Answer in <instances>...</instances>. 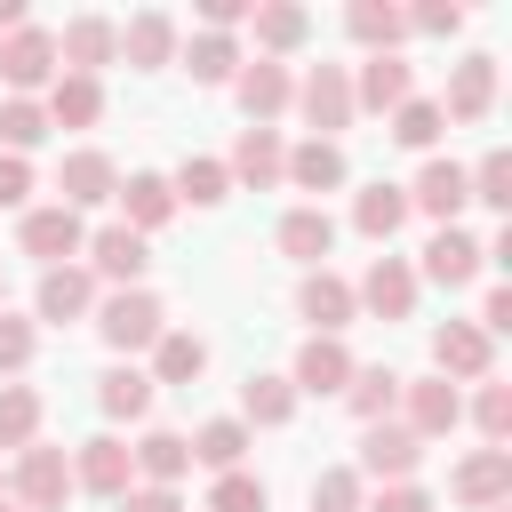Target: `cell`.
Instances as JSON below:
<instances>
[{
    "label": "cell",
    "mask_w": 512,
    "mask_h": 512,
    "mask_svg": "<svg viewBox=\"0 0 512 512\" xmlns=\"http://www.w3.org/2000/svg\"><path fill=\"white\" fill-rule=\"evenodd\" d=\"M96 336L120 352V360H136V352H152L160 336H168V304L152 296V288H112V296H96Z\"/></svg>",
    "instance_id": "cell-1"
},
{
    "label": "cell",
    "mask_w": 512,
    "mask_h": 512,
    "mask_svg": "<svg viewBox=\"0 0 512 512\" xmlns=\"http://www.w3.org/2000/svg\"><path fill=\"white\" fill-rule=\"evenodd\" d=\"M80 488H72V456L64 448H48V440H32V448H16V472H8V504H24V512H64Z\"/></svg>",
    "instance_id": "cell-2"
},
{
    "label": "cell",
    "mask_w": 512,
    "mask_h": 512,
    "mask_svg": "<svg viewBox=\"0 0 512 512\" xmlns=\"http://www.w3.org/2000/svg\"><path fill=\"white\" fill-rule=\"evenodd\" d=\"M296 112H304V128H312L320 144H336V136L360 120V104H352V64H312V72L296 80Z\"/></svg>",
    "instance_id": "cell-3"
},
{
    "label": "cell",
    "mask_w": 512,
    "mask_h": 512,
    "mask_svg": "<svg viewBox=\"0 0 512 512\" xmlns=\"http://www.w3.org/2000/svg\"><path fill=\"white\" fill-rule=\"evenodd\" d=\"M416 296H424V280L408 256H368V272L352 280V304L376 320H416Z\"/></svg>",
    "instance_id": "cell-4"
},
{
    "label": "cell",
    "mask_w": 512,
    "mask_h": 512,
    "mask_svg": "<svg viewBox=\"0 0 512 512\" xmlns=\"http://www.w3.org/2000/svg\"><path fill=\"white\" fill-rule=\"evenodd\" d=\"M16 248L48 272V264H72L80 248H88V224L64 208V200H48V208H24V224H16Z\"/></svg>",
    "instance_id": "cell-5"
},
{
    "label": "cell",
    "mask_w": 512,
    "mask_h": 512,
    "mask_svg": "<svg viewBox=\"0 0 512 512\" xmlns=\"http://www.w3.org/2000/svg\"><path fill=\"white\" fill-rule=\"evenodd\" d=\"M480 272H488V256L464 224H432V240L416 248V280H432V288H472Z\"/></svg>",
    "instance_id": "cell-6"
},
{
    "label": "cell",
    "mask_w": 512,
    "mask_h": 512,
    "mask_svg": "<svg viewBox=\"0 0 512 512\" xmlns=\"http://www.w3.org/2000/svg\"><path fill=\"white\" fill-rule=\"evenodd\" d=\"M72 488H88V496L120 504V496L136 488V456H128V440H120V432L80 440V448H72Z\"/></svg>",
    "instance_id": "cell-7"
},
{
    "label": "cell",
    "mask_w": 512,
    "mask_h": 512,
    "mask_svg": "<svg viewBox=\"0 0 512 512\" xmlns=\"http://www.w3.org/2000/svg\"><path fill=\"white\" fill-rule=\"evenodd\" d=\"M0 80H8V96H48V80H56V32L48 24H16L0 40Z\"/></svg>",
    "instance_id": "cell-8"
},
{
    "label": "cell",
    "mask_w": 512,
    "mask_h": 512,
    "mask_svg": "<svg viewBox=\"0 0 512 512\" xmlns=\"http://www.w3.org/2000/svg\"><path fill=\"white\" fill-rule=\"evenodd\" d=\"M432 376H448V384H488V376H496V344H488L472 320H440V328H432Z\"/></svg>",
    "instance_id": "cell-9"
},
{
    "label": "cell",
    "mask_w": 512,
    "mask_h": 512,
    "mask_svg": "<svg viewBox=\"0 0 512 512\" xmlns=\"http://www.w3.org/2000/svg\"><path fill=\"white\" fill-rule=\"evenodd\" d=\"M416 464H424V440L408 432V424H360V480H376V488H392V480H416Z\"/></svg>",
    "instance_id": "cell-10"
},
{
    "label": "cell",
    "mask_w": 512,
    "mask_h": 512,
    "mask_svg": "<svg viewBox=\"0 0 512 512\" xmlns=\"http://www.w3.org/2000/svg\"><path fill=\"white\" fill-rule=\"evenodd\" d=\"M80 256H88V272L112 280V288H144V272H152V240H136L128 224H96Z\"/></svg>",
    "instance_id": "cell-11"
},
{
    "label": "cell",
    "mask_w": 512,
    "mask_h": 512,
    "mask_svg": "<svg viewBox=\"0 0 512 512\" xmlns=\"http://www.w3.org/2000/svg\"><path fill=\"white\" fill-rule=\"evenodd\" d=\"M104 64H120V24H112V16H72V24L56 32V72L104 80Z\"/></svg>",
    "instance_id": "cell-12"
},
{
    "label": "cell",
    "mask_w": 512,
    "mask_h": 512,
    "mask_svg": "<svg viewBox=\"0 0 512 512\" xmlns=\"http://www.w3.org/2000/svg\"><path fill=\"white\" fill-rule=\"evenodd\" d=\"M432 104H440V120H464V128L488 120L496 112V56L472 48L464 64H448V96H432Z\"/></svg>",
    "instance_id": "cell-13"
},
{
    "label": "cell",
    "mask_w": 512,
    "mask_h": 512,
    "mask_svg": "<svg viewBox=\"0 0 512 512\" xmlns=\"http://www.w3.org/2000/svg\"><path fill=\"white\" fill-rule=\"evenodd\" d=\"M88 312H96V272H88V264H48L40 288H32V320L72 328V320H88Z\"/></svg>",
    "instance_id": "cell-14"
},
{
    "label": "cell",
    "mask_w": 512,
    "mask_h": 512,
    "mask_svg": "<svg viewBox=\"0 0 512 512\" xmlns=\"http://www.w3.org/2000/svg\"><path fill=\"white\" fill-rule=\"evenodd\" d=\"M296 320H312V336H344L352 320H360V304H352V280L344 272H304L296 280Z\"/></svg>",
    "instance_id": "cell-15"
},
{
    "label": "cell",
    "mask_w": 512,
    "mask_h": 512,
    "mask_svg": "<svg viewBox=\"0 0 512 512\" xmlns=\"http://www.w3.org/2000/svg\"><path fill=\"white\" fill-rule=\"evenodd\" d=\"M400 408H408V432L416 440H440L464 424V392L448 376H400Z\"/></svg>",
    "instance_id": "cell-16"
},
{
    "label": "cell",
    "mask_w": 512,
    "mask_h": 512,
    "mask_svg": "<svg viewBox=\"0 0 512 512\" xmlns=\"http://www.w3.org/2000/svg\"><path fill=\"white\" fill-rule=\"evenodd\" d=\"M448 496H456V504H472V512L512 504V448H472V456L448 472Z\"/></svg>",
    "instance_id": "cell-17"
},
{
    "label": "cell",
    "mask_w": 512,
    "mask_h": 512,
    "mask_svg": "<svg viewBox=\"0 0 512 512\" xmlns=\"http://www.w3.org/2000/svg\"><path fill=\"white\" fill-rule=\"evenodd\" d=\"M232 96H240L248 128H272V120H280V112L296 104V80H288V64L256 56V64H240V72H232Z\"/></svg>",
    "instance_id": "cell-18"
},
{
    "label": "cell",
    "mask_w": 512,
    "mask_h": 512,
    "mask_svg": "<svg viewBox=\"0 0 512 512\" xmlns=\"http://www.w3.org/2000/svg\"><path fill=\"white\" fill-rule=\"evenodd\" d=\"M120 192V168H112V152H96V144H80V152H64V168H56V200L80 216V208H104Z\"/></svg>",
    "instance_id": "cell-19"
},
{
    "label": "cell",
    "mask_w": 512,
    "mask_h": 512,
    "mask_svg": "<svg viewBox=\"0 0 512 512\" xmlns=\"http://www.w3.org/2000/svg\"><path fill=\"white\" fill-rule=\"evenodd\" d=\"M176 48H184V32H176V16H168V8H136V16L120 24V64H136V72L176 64Z\"/></svg>",
    "instance_id": "cell-20"
},
{
    "label": "cell",
    "mask_w": 512,
    "mask_h": 512,
    "mask_svg": "<svg viewBox=\"0 0 512 512\" xmlns=\"http://www.w3.org/2000/svg\"><path fill=\"white\" fill-rule=\"evenodd\" d=\"M224 176H232V184H248V192H272V184L288 176V144H280V128H240V136H232Z\"/></svg>",
    "instance_id": "cell-21"
},
{
    "label": "cell",
    "mask_w": 512,
    "mask_h": 512,
    "mask_svg": "<svg viewBox=\"0 0 512 512\" xmlns=\"http://www.w3.org/2000/svg\"><path fill=\"white\" fill-rule=\"evenodd\" d=\"M464 168L456 160H440V152H424V168H416V184H408V216H432V224H456L464 216Z\"/></svg>",
    "instance_id": "cell-22"
},
{
    "label": "cell",
    "mask_w": 512,
    "mask_h": 512,
    "mask_svg": "<svg viewBox=\"0 0 512 512\" xmlns=\"http://www.w3.org/2000/svg\"><path fill=\"white\" fill-rule=\"evenodd\" d=\"M272 248H280V256H296L304 272H320V264H328V248H336V216H328L320 200H304V208H288V216L272 224Z\"/></svg>",
    "instance_id": "cell-23"
},
{
    "label": "cell",
    "mask_w": 512,
    "mask_h": 512,
    "mask_svg": "<svg viewBox=\"0 0 512 512\" xmlns=\"http://www.w3.org/2000/svg\"><path fill=\"white\" fill-rule=\"evenodd\" d=\"M352 352H344V336H304V352H296V368H288V384H296V400L304 392H320V400H336L344 384H352Z\"/></svg>",
    "instance_id": "cell-24"
},
{
    "label": "cell",
    "mask_w": 512,
    "mask_h": 512,
    "mask_svg": "<svg viewBox=\"0 0 512 512\" xmlns=\"http://www.w3.org/2000/svg\"><path fill=\"white\" fill-rule=\"evenodd\" d=\"M408 96H416L408 56H360V64H352V104H360V112H400Z\"/></svg>",
    "instance_id": "cell-25"
},
{
    "label": "cell",
    "mask_w": 512,
    "mask_h": 512,
    "mask_svg": "<svg viewBox=\"0 0 512 512\" xmlns=\"http://www.w3.org/2000/svg\"><path fill=\"white\" fill-rule=\"evenodd\" d=\"M112 200H120V224H128L136 240H152V232L176 216V192H168V176H160V168H136V176H120V192H112Z\"/></svg>",
    "instance_id": "cell-26"
},
{
    "label": "cell",
    "mask_w": 512,
    "mask_h": 512,
    "mask_svg": "<svg viewBox=\"0 0 512 512\" xmlns=\"http://www.w3.org/2000/svg\"><path fill=\"white\" fill-rule=\"evenodd\" d=\"M40 112H48V128H96V120H104V80H88V72H56L48 96H40Z\"/></svg>",
    "instance_id": "cell-27"
},
{
    "label": "cell",
    "mask_w": 512,
    "mask_h": 512,
    "mask_svg": "<svg viewBox=\"0 0 512 512\" xmlns=\"http://www.w3.org/2000/svg\"><path fill=\"white\" fill-rule=\"evenodd\" d=\"M152 376L136 368V360H112L104 376H96V408H104V424H136V416H152Z\"/></svg>",
    "instance_id": "cell-28"
},
{
    "label": "cell",
    "mask_w": 512,
    "mask_h": 512,
    "mask_svg": "<svg viewBox=\"0 0 512 512\" xmlns=\"http://www.w3.org/2000/svg\"><path fill=\"white\" fill-rule=\"evenodd\" d=\"M344 176H352L344 144H320V136L288 144V176H280V184H296V192H344Z\"/></svg>",
    "instance_id": "cell-29"
},
{
    "label": "cell",
    "mask_w": 512,
    "mask_h": 512,
    "mask_svg": "<svg viewBox=\"0 0 512 512\" xmlns=\"http://www.w3.org/2000/svg\"><path fill=\"white\" fill-rule=\"evenodd\" d=\"M400 224H408V184H384V176H376V184H360V192H352V232H360V240H376V248H384Z\"/></svg>",
    "instance_id": "cell-30"
},
{
    "label": "cell",
    "mask_w": 512,
    "mask_h": 512,
    "mask_svg": "<svg viewBox=\"0 0 512 512\" xmlns=\"http://www.w3.org/2000/svg\"><path fill=\"white\" fill-rule=\"evenodd\" d=\"M360 424H392V408H400V368L392 360H368V368H352V384L336 392Z\"/></svg>",
    "instance_id": "cell-31"
},
{
    "label": "cell",
    "mask_w": 512,
    "mask_h": 512,
    "mask_svg": "<svg viewBox=\"0 0 512 512\" xmlns=\"http://www.w3.org/2000/svg\"><path fill=\"white\" fill-rule=\"evenodd\" d=\"M344 32H352L368 56H400V40H408V8H392V0H352V8H344Z\"/></svg>",
    "instance_id": "cell-32"
},
{
    "label": "cell",
    "mask_w": 512,
    "mask_h": 512,
    "mask_svg": "<svg viewBox=\"0 0 512 512\" xmlns=\"http://www.w3.org/2000/svg\"><path fill=\"white\" fill-rule=\"evenodd\" d=\"M248 24H256V48H264L272 64H280V56H296V48L312 40V8H296V0H256V16H248Z\"/></svg>",
    "instance_id": "cell-33"
},
{
    "label": "cell",
    "mask_w": 512,
    "mask_h": 512,
    "mask_svg": "<svg viewBox=\"0 0 512 512\" xmlns=\"http://www.w3.org/2000/svg\"><path fill=\"white\" fill-rule=\"evenodd\" d=\"M176 64H184L200 88H232V72H240L248 56H240V40H232V32H192V40L176 48Z\"/></svg>",
    "instance_id": "cell-34"
},
{
    "label": "cell",
    "mask_w": 512,
    "mask_h": 512,
    "mask_svg": "<svg viewBox=\"0 0 512 512\" xmlns=\"http://www.w3.org/2000/svg\"><path fill=\"white\" fill-rule=\"evenodd\" d=\"M128 456H136L144 488H176V480L192 472V440H184V432H168V424H152V432H144V440H136Z\"/></svg>",
    "instance_id": "cell-35"
},
{
    "label": "cell",
    "mask_w": 512,
    "mask_h": 512,
    "mask_svg": "<svg viewBox=\"0 0 512 512\" xmlns=\"http://www.w3.org/2000/svg\"><path fill=\"white\" fill-rule=\"evenodd\" d=\"M168 192H176V208H224L232 176H224V160H208V152H184V160H176V176H168Z\"/></svg>",
    "instance_id": "cell-36"
},
{
    "label": "cell",
    "mask_w": 512,
    "mask_h": 512,
    "mask_svg": "<svg viewBox=\"0 0 512 512\" xmlns=\"http://www.w3.org/2000/svg\"><path fill=\"white\" fill-rule=\"evenodd\" d=\"M152 384H200L208 376V344L192 336V328H168L160 344H152V368H144Z\"/></svg>",
    "instance_id": "cell-37"
},
{
    "label": "cell",
    "mask_w": 512,
    "mask_h": 512,
    "mask_svg": "<svg viewBox=\"0 0 512 512\" xmlns=\"http://www.w3.org/2000/svg\"><path fill=\"white\" fill-rule=\"evenodd\" d=\"M288 416H296V384L288 376H248L240 384V424L248 432H280Z\"/></svg>",
    "instance_id": "cell-38"
},
{
    "label": "cell",
    "mask_w": 512,
    "mask_h": 512,
    "mask_svg": "<svg viewBox=\"0 0 512 512\" xmlns=\"http://www.w3.org/2000/svg\"><path fill=\"white\" fill-rule=\"evenodd\" d=\"M248 448H256V432H248L240 416H208V424L192 432V464H208V472H240Z\"/></svg>",
    "instance_id": "cell-39"
},
{
    "label": "cell",
    "mask_w": 512,
    "mask_h": 512,
    "mask_svg": "<svg viewBox=\"0 0 512 512\" xmlns=\"http://www.w3.org/2000/svg\"><path fill=\"white\" fill-rule=\"evenodd\" d=\"M32 144H48V112H40V96H0V152L32 160Z\"/></svg>",
    "instance_id": "cell-40"
},
{
    "label": "cell",
    "mask_w": 512,
    "mask_h": 512,
    "mask_svg": "<svg viewBox=\"0 0 512 512\" xmlns=\"http://www.w3.org/2000/svg\"><path fill=\"white\" fill-rule=\"evenodd\" d=\"M440 128H448V120H440V104H432V96H408L400 112H384V136H392V144H408V152H432V144H440Z\"/></svg>",
    "instance_id": "cell-41"
},
{
    "label": "cell",
    "mask_w": 512,
    "mask_h": 512,
    "mask_svg": "<svg viewBox=\"0 0 512 512\" xmlns=\"http://www.w3.org/2000/svg\"><path fill=\"white\" fill-rule=\"evenodd\" d=\"M32 440H40V392L0 384V448H32Z\"/></svg>",
    "instance_id": "cell-42"
},
{
    "label": "cell",
    "mask_w": 512,
    "mask_h": 512,
    "mask_svg": "<svg viewBox=\"0 0 512 512\" xmlns=\"http://www.w3.org/2000/svg\"><path fill=\"white\" fill-rule=\"evenodd\" d=\"M360 504H368V480H360L352 464L312 472V512H360Z\"/></svg>",
    "instance_id": "cell-43"
},
{
    "label": "cell",
    "mask_w": 512,
    "mask_h": 512,
    "mask_svg": "<svg viewBox=\"0 0 512 512\" xmlns=\"http://www.w3.org/2000/svg\"><path fill=\"white\" fill-rule=\"evenodd\" d=\"M472 424H480V440H488V448H504V440H512V384H496V376H488V384L472 392Z\"/></svg>",
    "instance_id": "cell-44"
},
{
    "label": "cell",
    "mask_w": 512,
    "mask_h": 512,
    "mask_svg": "<svg viewBox=\"0 0 512 512\" xmlns=\"http://www.w3.org/2000/svg\"><path fill=\"white\" fill-rule=\"evenodd\" d=\"M208 512H272V488H264L256 472H216Z\"/></svg>",
    "instance_id": "cell-45"
},
{
    "label": "cell",
    "mask_w": 512,
    "mask_h": 512,
    "mask_svg": "<svg viewBox=\"0 0 512 512\" xmlns=\"http://www.w3.org/2000/svg\"><path fill=\"white\" fill-rule=\"evenodd\" d=\"M464 192L480 208H512V152H488L480 168H464Z\"/></svg>",
    "instance_id": "cell-46"
},
{
    "label": "cell",
    "mask_w": 512,
    "mask_h": 512,
    "mask_svg": "<svg viewBox=\"0 0 512 512\" xmlns=\"http://www.w3.org/2000/svg\"><path fill=\"white\" fill-rule=\"evenodd\" d=\"M32 352H40V320L0 312V376H24V368H32Z\"/></svg>",
    "instance_id": "cell-47"
},
{
    "label": "cell",
    "mask_w": 512,
    "mask_h": 512,
    "mask_svg": "<svg viewBox=\"0 0 512 512\" xmlns=\"http://www.w3.org/2000/svg\"><path fill=\"white\" fill-rule=\"evenodd\" d=\"M408 32H424V40H456V32H464V8H456V0H424V8H408Z\"/></svg>",
    "instance_id": "cell-48"
},
{
    "label": "cell",
    "mask_w": 512,
    "mask_h": 512,
    "mask_svg": "<svg viewBox=\"0 0 512 512\" xmlns=\"http://www.w3.org/2000/svg\"><path fill=\"white\" fill-rule=\"evenodd\" d=\"M360 512H440V504H432V488H416V480H392V488H376Z\"/></svg>",
    "instance_id": "cell-49"
},
{
    "label": "cell",
    "mask_w": 512,
    "mask_h": 512,
    "mask_svg": "<svg viewBox=\"0 0 512 512\" xmlns=\"http://www.w3.org/2000/svg\"><path fill=\"white\" fill-rule=\"evenodd\" d=\"M0 208H32V160L0 152Z\"/></svg>",
    "instance_id": "cell-50"
},
{
    "label": "cell",
    "mask_w": 512,
    "mask_h": 512,
    "mask_svg": "<svg viewBox=\"0 0 512 512\" xmlns=\"http://www.w3.org/2000/svg\"><path fill=\"white\" fill-rule=\"evenodd\" d=\"M256 16V0H200V32H240Z\"/></svg>",
    "instance_id": "cell-51"
},
{
    "label": "cell",
    "mask_w": 512,
    "mask_h": 512,
    "mask_svg": "<svg viewBox=\"0 0 512 512\" xmlns=\"http://www.w3.org/2000/svg\"><path fill=\"white\" fill-rule=\"evenodd\" d=\"M112 512H184V496H176V488H144V480H136Z\"/></svg>",
    "instance_id": "cell-52"
},
{
    "label": "cell",
    "mask_w": 512,
    "mask_h": 512,
    "mask_svg": "<svg viewBox=\"0 0 512 512\" xmlns=\"http://www.w3.org/2000/svg\"><path fill=\"white\" fill-rule=\"evenodd\" d=\"M0 312H8V280H0Z\"/></svg>",
    "instance_id": "cell-53"
},
{
    "label": "cell",
    "mask_w": 512,
    "mask_h": 512,
    "mask_svg": "<svg viewBox=\"0 0 512 512\" xmlns=\"http://www.w3.org/2000/svg\"><path fill=\"white\" fill-rule=\"evenodd\" d=\"M0 512H24V504H8V496H0Z\"/></svg>",
    "instance_id": "cell-54"
},
{
    "label": "cell",
    "mask_w": 512,
    "mask_h": 512,
    "mask_svg": "<svg viewBox=\"0 0 512 512\" xmlns=\"http://www.w3.org/2000/svg\"><path fill=\"white\" fill-rule=\"evenodd\" d=\"M496 512H512V504H496Z\"/></svg>",
    "instance_id": "cell-55"
},
{
    "label": "cell",
    "mask_w": 512,
    "mask_h": 512,
    "mask_svg": "<svg viewBox=\"0 0 512 512\" xmlns=\"http://www.w3.org/2000/svg\"><path fill=\"white\" fill-rule=\"evenodd\" d=\"M0 496H8V480H0Z\"/></svg>",
    "instance_id": "cell-56"
}]
</instances>
